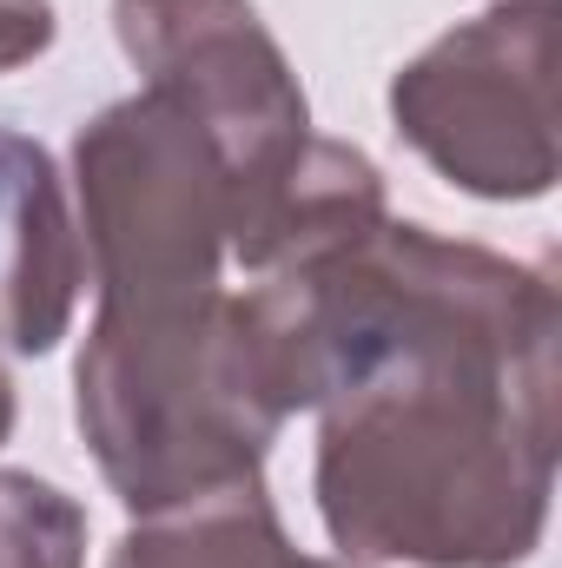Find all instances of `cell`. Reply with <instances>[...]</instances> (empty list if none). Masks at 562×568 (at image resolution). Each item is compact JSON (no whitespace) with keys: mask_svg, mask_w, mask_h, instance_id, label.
I'll return each instance as SVG.
<instances>
[{"mask_svg":"<svg viewBox=\"0 0 562 568\" xmlns=\"http://www.w3.org/2000/svg\"><path fill=\"white\" fill-rule=\"evenodd\" d=\"M556 344L423 337L318 404V516L351 562L516 568L556 489Z\"/></svg>","mask_w":562,"mask_h":568,"instance_id":"obj_1","label":"cell"},{"mask_svg":"<svg viewBox=\"0 0 562 568\" xmlns=\"http://www.w3.org/2000/svg\"><path fill=\"white\" fill-rule=\"evenodd\" d=\"M239 324L265 397L279 404V417H298L364 364L423 337L562 331V291L550 265L378 219L331 252L259 272L252 291H239Z\"/></svg>","mask_w":562,"mask_h":568,"instance_id":"obj_2","label":"cell"},{"mask_svg":"<svg viewBox=\"0 0 562 568\" xmlns=\"http://www.w3.org/2000/svg\"><path fill=\"white\" fill-rule=\"evenodd\" d=\"M73 424L133 516L265 476L284 417L252 371L239 291L100 304L73 371Z\"/></svg>","mask_w":562,"mask_h":568,"instance_id":"obj_3","label":"cell"},{"mask_svg":"<svg viewBox=\"0 0 562 568\" xmlns=\"http://www.w3.org/2000/svg\"><path fill=\"white\" fill-rule=\"evenodd\" d=\"M87 278L100 304L205 297L232 258V185L212 140L140 87L73 133Z\"/></svg>","mask_w":562,"mask_h":568,"instance_id":"obj_4","label":"cell"},{"mask_svg":"<svg viewBox=\"0 0 562 568\" xmlns=\"http://www.w3.org/2000/svg\"><path fill=\"white\" fill-rule=\"evenodd\" d=\"M391 126L470 199H543L556 185V0H496L436 33L391 80Z\"/></svg>","mask_w":562,"mask_h":568,"instance_id":"obj_5","label":"cell"},{"mask_svg":"<svg viewBox=\"0 0 562 568\" xmlns=\"http://www.w3.org/2000/svg\"><path fill=\"white\" fill-rule=\"evenodd\" d=\"M113 33L140 87L165 93L212 140L239 232L318 140L272 27L252 0H113Z\"/></svg>","mask_w":562,"mask_h":568,"instance_id":"obj_6","label":"cell"},{"mask_svg":"<svg viewBox=\"0 0 562 568\" xmlns=\"http://www.w3.org/2000/svg\"><path fill=\"white\" fill-rule=\"evenodd\" d=\"M87 239L47 145L0 126V351L47 357L80 304Z\"/></svg>","mask_w":562,"mask_h":568,"instance_id":"obj_7","label":"cell"},{"mask_svg":"<svg viewBox=\"0 0 562 568\" xmlns=\"http://www.w3.org/2000/svg\"><path fill=\"white\" fill-rule=\"evenodd\" d=\"M107 568H371V562L298 556L272 496H265V476H245V483H225L212 496L140 516L120 536Z\"/></svg>","mask_w":562,"mask_h":568,"instance_id":"obj_8","label":"cell"},{"mask_svg":"<svg viewBox=\"0 0 562 568\" xmlns=\"http://www.w3.org/2000/svg\"><path fill=\"white\" fill-rule=\"evenodd\" d=\"M0 568H87V509L33 469H0Z\"/></svg>","mask_w":562,"mask_h":568,"instance_id":"obj_9","label":"cell"},{"mask_svg":"<svg viewBox=\"0 0 562 568\" xmlns=\"http://www.w3.org/2000/svg\"><path fill=\"white\" fill-rule=\"evenodd\" d=\"M60 20H53V0H0V73L40 60L53 47Z\"/></svg>","mask_w":562,"mask_h":568,"instance_id":"obj_10","label":"cell"}]
</instances>
